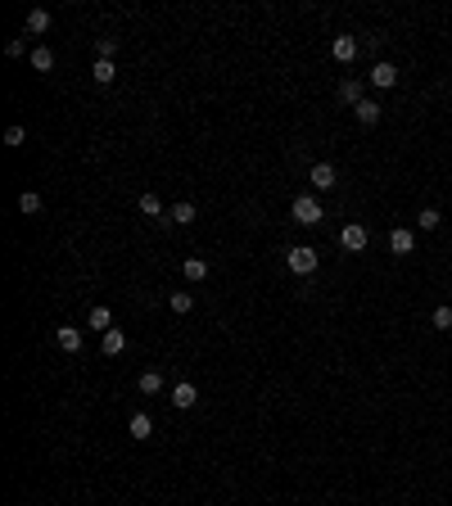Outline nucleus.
I'll list each match as a JSON object with an SVG mask.
<instances>
[{
	"instance_id": "1",
	"label": "nucleus",
	"mask_w": 452,
	"mask_h": 506,
	"mask_svg": "<svg viewBox=\"0 0 452 506\" xmlns=\"http://www.w3.org/2000/svg\"><path fill=\"white\" fill-rule=\"evenodd\" d=\"M290 213H294V222H299V227H317V222H321V204H317V194H299V199H294L290 204Z\"/></svg>"
},
{
	"instance_id": "2",
	"label": "nucleus",
	"mask_w": 452,
	"mask_h": 506,
	"mask_svg": "<svg viewBox=\"0 0 452 506\" xmlns=\"http://www.w3.org/2000/svg\"><path fill=\"white\" fill-rule=\"evenodd\" d=\"M285 262H290L294 276H313V271H317V249H313V244H294Z\"/></svg>"
},
{
	"instance_id": "3",
	"label": "nucleus",
	"mask_w": 452,
	"mask_h": 506,
	"mask_svg": "<svg viewBox=\"0 0 452 506\" xmlns=\"http://www.w3.org/2000/svg\"><path fill=\"white\" fill-rule=\"evenodd\" d=\"M339 244H344V249H348V253H362V249H366V244H371V231H366V227H362V222H348V227H344V231H339Z\"/></svg>"
},
{
	"instance_id": "4",
	"label": "nucleus",
	"mask_w": 452,
	"mask_h": 506,
	"mask_svg": "<svg viewBox=\"0 0 452 506\" xmlns=\"http://www.w3.org/2000/svg\"><path fill=\"white\" fill-rule=\"evenodd\" d=\"M194 217H199V213H194V204H190V199H181V204H172L168 213H163V227H190Z\"/></svg>"
},
{
	"instance_id": "5",
	"label": "nucleus",
	"mask_w": 452,
	"mask_h": 506,
	"mask_svg": "<svg viewBox=\"0 0 452 506\" xmlns=\"http://www.w3.org/2000/svg\"><path fill=\"white\" fill-rule=\"evenodd\" d=\"M389 249H394L398 258H407L411 249H416V231H407V227H394V231H389Z\"/></svg>"
},
{
	"instance_id": "6",
	"label": "nucleus",
	"mask_w": 452,
	"mask_h": 506,
	"mask_svg": "<svg viewBox=\"0 0 452 506\" xmlns=\"http://www.w3.org/2000/svg\"><path fill=\"white\" fill-rule=\"evenodd\" d=\"M357 50H362V45H357V36H348V32L330 41V54L339 59V64H353V59H357Z\"/></svg>"
},
{
	"instance_id": "7",
	"label": "nucleus",
	"mask_w": 452,
	"mask_h": 506,
	"mask_svg": "<svg viewBox=\"0 0 452 506\" xmlns=\"http://www.w3.org/2000/svg\"><path fill=\"white\" fill-rule=\"evenodd\" d=\"M339 100L357 108L366 100V82H362V77H344V82H339Z\"/></svg>"
},
{
	"instance_id": "8",
	"label": "nucleus",
	"mask_w": 452,
	"mask_h": 506,
	"mask_svg": "<svg viewBox=\"0 0 452 506\" xmlns=\"http://www.w3.org/2000/svg\"><path fill=\"white\" fill-rule=\"evenodd\" d=\"M371 87H376V91H389V87H398V68H394V64H385V59H380V64L371 68Z\"/></svg>"
},
{
	"instance_id": "9",
	"label": "nucleus",
	"mask_w": 452,
	"mask_h": 506,
	"mask_svg": "<svg viewBox=\"0 0 452 506\" xmlns=\"http://www.w3.org/2000/svg\"><path fill=\"white\" fill-rule=\"evenodd\" d=\"M194 402H199V389L190 384V380H181V384H172V407H181V411H190Z\"/></svg>"
},
{
	"instance_id": "10",
	"label": "nucleus",
	"mask_w": 452,
	"mask_h": 506,
	"mask_svg": "<svg viewBox=\"0 0 452 506\" xmlns=\"http://www.w3.org/2000/svg\"><path fill=\"white\" fill-rule=\"evenodd\" d=\"M313 185H317V190H335V185H339L335 163H313Z\"/></svg>"
},
{
	"instance_id": "11",
	"label": "nucleus",
	"mask_w": 452,
	"mask_h": 506,
	"mask_svg": "<svg viewBox=\"0 0 452 506\" xmlns=\"http://www.w3.org/2000/svg\"><path fill=\"white\" fill-rule=\"evenodd\" d=\"M353 113H357V122H362V127H376V122L385 118V108H380V100H362V104H357Z\"/></svg>"
},
{
	"instance_id": "12",
	"label": "nucleus",
	"mask_w": 452,
	"mask_h": 506,
	"mask_svg": "<svg viewBox=\"0 0 452 506\" xmlns=\"http://www.w3.org/2000/svg\"><path fill=\"white\" fill-rule=\"evenodd\" d=\"M54 344L64 348V353H77V348H82V330H77V325H59V330H54Z\"/></svg>"
},
{
	"instance_id": "13",
	"label": "nucleus",
	"mask_w": 452,
	"mask_h": 506,
	"mask_svg": "<svg viewBox=\"0 0 452 506\" xmlns=\"http://www.w3.org/2000/svg\"><path fill=\"white\" fill-rule=\"evenodd\" d=\"M122 348H127V334H122V330H109V334H100V353H104V357H118Z\"/></svg>"
},
{
	"instance_id": "14",
	"label": "nucleus",
	"mask_w": 452,
	"mask_h": 506,
	"mask_svg": "<svg viewBox=\"0 0 452 506\" xmlns=\"http://www.w3.org/2000/svg\"><path fill=\"white\" fill-rule=\"evenodd\" d=\"M87 325H91L95 334H109V330H113V312H109V308H91Z\"/></svg>"
},
{
	"instance_id": "15",
	"label": "nucleus",
	"mask_w": 452,
	"mask_h": 506,
	"mask_svg": "<svg viewBox=\"0 0 452 506\" xmlns=\"http://www.w3.org/2000/svg\"><path fill=\"white\" fill-rule=\"evenodd\" d=\"M136 208H140V213H145V217H154V222H163V213H168V208H163V199H159V194H140V199H136Z\"/></svg>"
},
{
	"instance_id": "16",
	"label": "nucleus",
	"mask_w": 452,
	"mask_h": 506,
	"mask_svg": "<svg viewBox=\"0 0 452 506\" xmlns=\"http://www.w3.org/2000/svg\"><path fill=\"white\" fill-rule=\"evenodd\" d=\"M127 430H131V439H136V443H140V439H150V434H154V420H150V416H145V411H136V416H131V420H127Z\"/></svg>"
},
{
	"instance_id": "17",
	"label": "nucleus",
	"mask_w": 452,
	"mask_h": 506,
	"mask_svg": "<svg viewBox=\"0 0 452 506\" xmlns=\"http://www.w3.org/2000/svg\"><path fill=\"white\" fill-rule=\"evenodd\" d=\"M181 276L190 280V285H199V280H208V262H204V258H185Z\"/></svg>"
},
{
	"instance_id": "18",
	"label": "nucleus",
	"mask_w": 452,
	"mask_h": 506,
	"mask_svg": "<svg viewBox=\"0 0 452 506\" xmlns=\"http://www.w3.org/2000/svg\"><path fill=\"white\" fill-rule=\"evenodd\" d=\"M27 32L32 36L50 32V10H27Z\"/></svg>"
},
{
	"instance_id": "19",
	"label": "nucleus",
	"mask_w": 452,
	"mask_h": 506,
	"mask_svg": "<svg viewBox=\"0 0 452 506\" xmlns=\"http://www.w3.org/2000/svg\"><path fill=\"white\" fill-rule=\"evenodd\" d=\"M91 77H95L100 87H109V82L118 77V68H113V59H95V68H91Z\"/></svg>"
},
{
	"instance_id": "20",
	"label": "nucleus",
	"mask_w": 452,
	"mask_h": 506,
	"mask_svg": "<svg viewBox=\"0 0 452 506\" xmlns=\"http://www.w3.org/2000/svg\"><path fill=\"white\" fill-rule=\"evenodd\" d=\"M19 213L23 217H36V213H41V194H36V190H23L19 194Z\"/></svg>"
},
{
	"instance_id": "21",
	"label": "nucleus",
	"mask_w": 452,
	"mask_h": 506,
	"mask_svg": "<svg viewBox=\"0 0 452 506\" xmlns=\"http://www.w3.org/2000/svg\"><path fill=\"white\" fill-rule=\"evenodd\" d=\"M416 227L420 231H439L443 227V213H439V208H420V213H416Z\"/></svg>"
},
{
	"instance_id": "22",
	"label": "nucleus",
	"mask_w": 452,
	"mask_h": 506,
	"mask_svg": "<svg viewBox=\"0 0 452 506\" xmlns=\"http://www.w3.org/2000/svg\"><path fill=\"white\" fill-rule=\"evenodd\" d=\"M136 389H140V393H150V398H154V393H163V376H159V371H145V376L136 380Z\"/></svg>"
},
{
	"instance_id": "23",
	"label": "nucleus",
	"mask_w": 452,
	"mask_h": 506,
	"mask_svg": "<svg viewBox=\"0 0 452 506\" xmlns=\"http://www.w3.org/2000/svg\"><path fill=\"white\" fill-rule=\"evenodd\" d=\"M32 68H36V73H50V68H54V50H50V45H36V50H32Z\"/></svg>"
},
{
	"instance_id": "24",
	"label": "nucleus",
	"mask_w": 452,
	"mask_h": 506,
	"mask_svg": "<svg viewBox=\"0 0 452 506\" xmlns=\"http://www.w3.org/2000/svg\"><path fill=\"white\" fill-rule=\"evenodd\" d=\"M430 325H434V330H452V303H439V308H434Z\"/></svg>"
},
{
	"instance_id": "25",
	"label": "nucleus",
	"mask_w": 452,
	"mask_h": 506,
	"mask_svg": "<svg viewBox=\"0 0 452 506\" xmlns=\"http://www.w3.org/2000/svg\"><path fill=\"white\" fill-rule=\"evenodd\" d=\"M168 303H172V312H177V317H185V312H190V308H194L190 290H172V299H168Z\"/></svg>"
},
{
	"instance_id": "26",
	"label": "nucleus",
	"mask_w": 452,
	"mask_h": 506,
	"mask_svg": "<svg viewBox=\"0 0 452 506\" xmlns=\"http://www.w3.org/2000/svg\"><path fill=\"white\" fill-rule=\"evenodd\" d=\"M118 54V41L113 36H95V59H113Z\"/></svg>"
},
{
	"instance_id": "27",
	"label": "nucleus",
	"mask_w": 452,
	"mask_h": 506,
	"mask_svg": "<svg viewBox=\"0 0 452 506\" xmlns=\"http://www.w3.org/2000/svg\"><path fill=\"white\" fill-rule=\"evenodd\" d=\"M23 140H27V127H19V122H14V127L5 131V145H10V150H19Z\"/></svg>"
},
{
	"instance_id": "28",
	"label": "nucleus",
	"mask_w": 452,
	"mask_h": 506,
	"mask_svg": "<svg viewBox=\"0 0 452 506\" xmlns=\"http://www.w3.org/2000/svg\"><path fill=\"white\" fill-rule=\"evenodd\" d=\"M5 54H10V59H23V54H27V41H23V36H14V41L5 45ZM27 59H32V54H27Z\"/></svg>"
}]
</instances>
